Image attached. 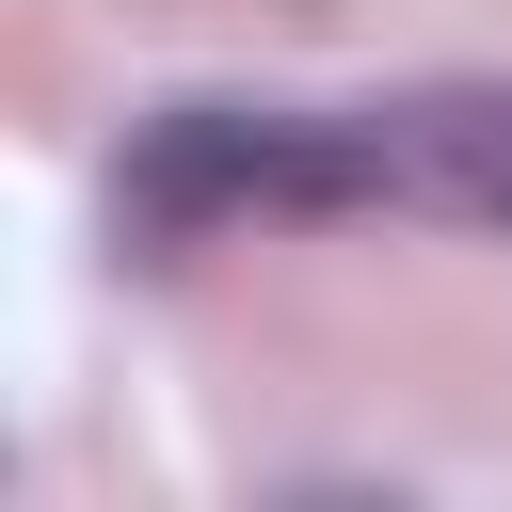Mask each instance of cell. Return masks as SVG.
I'll return each mask as SVG.
<instances>
[{"instance_id":"1","label":"cell","mask_w":512,"mask_h":512,"mask_svg":"<svg viewBox=\"0 0 512 512\" xmlns=\"http://www.w3.org/2000/svg\"><path fill=\"white\" fill-rule=\"evenodd\" d=\"M480 224L512 240V80H416V96H192L144 112L112 160V224L128 240H240V224Z\"/></svg>"}]
</instances>
